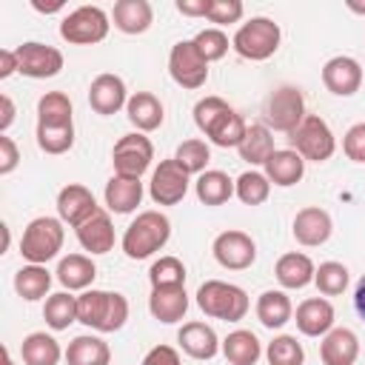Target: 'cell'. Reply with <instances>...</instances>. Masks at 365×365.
Segmentation results:
<instances>
[{
  "label": "cell",
  "mask_w": 365,
  "mask_h": 365,
  "mask_svg": "<svg viewBox=\"0 0 365 365\" xmlns=\"http://www.w3.org/2000/svg\"><path fill=\"white\" fill-rule=\"evenodd\" d=\"M194 123L220 148H237L248 128L245 120L222 97H202L194 106Z\"/></svg>",
  "instance_id": "cell-1"
},
{
  "label": "cell",
  "mask_w": 365,
  "mask_h": 365,
  "mask_svg": "<svg viewBox=\"0 0 365 365\" xmlns=\"http://www.w3.org/2000/svg\"><path fill=\"white\" fill-rule=\"evenodd\" d=\"M128 319V299L117 291H83L77 297V322L100 331V334H111L120 331Z\"/></svg>",
  "instance_id": "cell-2"
},
{
  "label": "cell",
  "mask_w": 365,
  "mask_h": 365,
  "mask_svg": "<svg viewBox=\"0 0 365 365\" xmlns=\"http://www.w3.org/2000/svg\"><path fill=\"white\" fill-rule=\"evenodd\" d=\"M171 237V222L160 211H143L123 234V251L128 259H145L160 251Z\"/></svg>",
  "instance_id": "cell-3"
},
{
  "label": "cell",
  "mask_w": 365,
  "mask_h": 365,
  "mask_svg": "<svg viewBox=\"0 0 365 365\" xmlns=\"http://www.w3.org/2000/svg\"><path fill=\"white\" fill-rule=\"evenodd\" d=\"M197 305L205 317L214 319H225V322H240L248 314V294L234 285V282H222V279H205L197 288Z\"/></svg>",
  "instance_id": "cell-4"
},
{
  "label": "cell",
  "mask_w": 365,
  "mask_h": 365,
  "mask_svg": "<svg viewBox=\"0 0 365 365\" xmlns=\"http://www.w3.org/2000/svg\"><path fill=\"white\" fill-rule=\"evenodd\" d=\"M63 240H66L63 220H57V217H34L23 231L20 254L31 265H46L48 259L57 257V251L63 248Z\"/></svg>",
  "instance_id": "cell-5"
},
{
  "label": "cell",
  "mask_w": 365,
  "mask_h": 365,
  "mask_svg": "<svg viewBox=\"0 0 365 365\" xmlns=\"http://www.w3.org/2000/svg\"><path fill=\"white\" fill-rule=\"evenodd\" d=\"M279 26L271 17H251L248 23H242L231 40L234 51L245 60H268L277 48H279Z\"/></svg>",
  "instance_id": "cell-6"
},
{
  "label": "cell",
  "mask_w": 365,
  "mask_h": 365,
  "mask_svg": "<svg viewBox=\"0 0 365 365\" xmlns=\"http://www.w3.org/2000/svg\"><path fill=\"white\" fill-rule=\"evenodd\" d=\"M288 140H291L294 151L302 160H311V163H325L336 151L334 131H331V125L319 114H305V120L291 131Z\"/></svg>",
  "instance_id": "cell-7"
},
{
  "label": "cell",
  "mask_w": 365,
  "mask_h": 365,
  "mask_svg": "<svg viewBox=\"0 0 365 365\" xmlns=\"http://www.w3.org/2000/svg\"><path fill=\"white\" fill-rule=\"evenodd\" d=\"M108 14L100 6H80L60 23V37L74 46H94L108 37Z\"/></svg>",
  "instance_id": "cell-8"
},
{
  "label": "cell",
  "mask_w": 365,
  "mask_h": 365,
  "mask_svg": "<svg viewBox=\"0 0 365 365\" xmlns=\"http://www.w3.org/2000/svg\"><path fill=\"white\" fill-rule=\"evenodd\" d=\"M168 74L177 86L194 91V88H202L205 80H208V63L205 57L197 51L194 40H180L171 46V54H168Z\"/></svg>",
  "instance_id": "cell-9"
},
{
  "label": "cell",
  "mask_w": 365,
  "mask_h": 365,
  "mask_svg": "<svg viewBox=\"0 0 365 365\" xmlns=\"http://www.w3.org/2000/svg\"><path fill=\"white\" fill-rule=\"evenodd\" d=\"M265 120L274 131L291 134L305 120V97L297 86H279L265 100Z\"/></svg>",
  "instance_id": "cell-10"
},
{
  "label": "cell",
  "mask_w": 365,
  "mask_h": 365,
  "mask_svg": "<svg viewBox=\"0 0 365 365\" xmlns=\"http://www.w3.org/2000/svg\"><path fill=\"white\" fill-rule=\"evenodd\" d=\"M154 160V145L145 134L134 131V134H123L117 143H114V151H111V163H114V174L120 177H134L140 180L148 165Z\"/></svg>",
  "instance_id": "cell-11"
},
{
  "label": "cell",
  "mask_w": 365,
  "mask_h": 365,
  "mask_svg": "<svg viewBox=\"0 0 365 365\" xmlns=\"http://www.w3.org/2000/svg\"><path fill=\"white\" fill-rule=\"evenodd\" d=\"M188 177H191V174H188L174 157H171V160H163V163L154 168L151 182H148L151 200H154L157 205H177V202L188 194V185H191Z\"/></svg>",
  "instance_id": "cell-12"
},
{
  "label": "cell",
  "mask_w": 365,
  "mask_h": 365,
  "mask_svg": "<svg viewBox=\"0 0 365 365\" xmlns=\"http://www.w3.org/2000/svg\"><path fill=\"white\" fill-rule=\"evenodd\" d=\"M211 251H214V259H217L222 268H228V271H245V268H251L254 259H257V245H254V240H251L245 231H237V228H228V231L217 234Z\"/></svg>",
  "instance_id": "cell-13"
},
{
  "label": "cell",
  "mask_w": 365,
  "mask_h": 365,
  "mask_svg": "<svg viewBox=\"0 0 365 365\" xmlns=\"http://www.w3.org/2000/svg\"><path fill=\"white\" fill-rule=\"evenodd\" d=\"M17 54V66H20V74L31 77V80H46V77H54L60 74L63 68V54L60 48L54 46H46V43H23L14 48Z\"/></svg>",
  "instance_id": "cell-14"
},
{
  "label": "cell",
  "mask_w": 365,
  "mask_h": 365,
  "mask_svg": "<svg viewBox=\"0 0 365 365\" xmlns=\"http://www.w3.org/2000/svg\"><path fill=\"white\" fill-rule=\"evenodd\" d=\"M97 211H100V205H97L94 194H91L86 185L68 182V185L60 188V194H57V214H60V220L68 222L71 228H80V225H83L91 214H97Z\"/></svg>",
  "instance_id": "cell-15"
},
{
  "label": "cell",
  "mask_w": 365,
  "mask_h": 365,
  "mask_svg": "<svg viewBox=\"0 0 365 365\" xmlns=\"http://www.w3.org/2000/svg\"><path fill=\"white\" fill-rule=\"evenodd\" d=\"M334 231V222H331V214L319 205H308V208H299L297 217H294V225H291V234L299 245L305 248H317L322 242H328Z\"/></svg>",
  "instance_id": "cell-16"
},
{
  "label": "cell",
  "mask_w": 365,
  "mask_h": 365,
  "mask_svg": "<svg viewBox=\"0 0 365 365\" xmlns=\"http://www.w3.org/2000/svg\"><path fill=\"white\" fill-rule=\"evenodd\" d=\"M88 106L97 114H103V117L117 114L120 108H125L128 106V91H125L123 77L108 74V71L106 74H97L91 80V86H88Z\"/></svg>",
  "instance_id": "cell-17"
},
{
  "label": "cell",
  "mask_w": 365,
  "mask_h": 365,
  "mask_svg": "<svg viewBox=\"0 0 365 365\" xmlns=\"http://www.w3.org/2000/svg\"><path fill=\"white\" fill-rule=\"evenodd\" d=\"M322 83L331 94L336 97H351L359 91L362 86V66L354 60V57H331L325 66H322Z\"/></svg>",
  "instance_id": "cell-18"
},
{
  "label": "cell",
  "mask_w": 365,
  "mask_h": 365,
  "mask_svg": "<svg viewBox=\"0 0 365 365\" xmlns=\"http://www.w3.org/2000/svg\"><path fill=\"white\" fill-rule=\"evenodd\" d=\"M359 356V339L351 328H331L319 342L322 365H354Z\"/></svg>",
  "instance_id": "cell-19"
},
{
  "label": "cell",
  "mask_w": 365,
  "mask_h": 365,
  "mask_svg": "<svg viewBox=\"0 0 365 365\" xmlns=\"http://www.w3.org/2000/svg\"><path fill=\"white\" fill-rule=\"evenodd\" d=\"M297 328L305 336H325L334 328V305L322 297H311L302 299L297 305Z\"/></svg>",
  "instance_id": "cell-20"
},
{
  "label": "cell",
  "mask_w": 365,
  "mask_h": 365,
  "mask_svg": "<svg viewBox=\"0 0 365 365\" xmlns=\"http://www.w3.org/2000/svg\"><path fill=\"white\" fill-rule=\"evenodd\" d=\"M148 311L154 319L171 325V322H180L188 311V294H185V285H168V288H151V297H148Z\"/></svg>",
  "instance_id": "cell-21"
},
{
  "label": "cell",
  "mask_w": 365,
  "mask_h": 365,
  "mask_svg": "<svg viewBox=\"0 0 365 365\" xmlns=\"http://www.w3.org/2000/svg\"><path fill=\"white\" fill-rule=\"evenodd\" d=\"M177 342L191 359H214L217 351L222 348L217 339V331L205 322H185L177 334Z\"/></svg>",
  "instance_id": "cell-22"
},
{
  "label": "cell",
  "mask_w": 365,
  "mask_h": 365,
  "mask_svg": "<svg viewBox=\"0 0 365 365\" xmlns=\"http://www.w3.org/2000/svg\"><path fill=\"white\" fill-rule=\"evenodd\" d=\"M77 231V242L91 251V254H108L114 248V225H111V217L100 208L97 214H91Z\"/></svg>",
  "instance_id": "cell-23"
},
{
  "label": "cell",
  "mask_w": 365,
  "mask_h": 365,
  "mask_svg": "<svg viewBox=\"0 0 365 365\" xmlns=\"http://www.w3.org/2000/svg\"><path fill=\"white\" fill-rule=\"evenodd\" d=\"M274 274H277V282L288 291H297V288H305L308 282H314V274H317V265L311 262L308 254H299V251H291V254H282L274 265Z\"/></svg>",
  "instance_id": "cell-24"
},
{
  "label": "cell",
  "mask_w": 365,
  "mask_h": 365,
  "mask_svg": "<svg viewBox=\"0 0 365 365\" xmlns=\"http://www.w3.org/2000/svg\"><path fill=\"white\" fill-rule=\"evenodd\" d=\"M125 114H128V123H131L140 134L160 128V125H163V117H165L163 103H160L151 91H134V94L128 97Z\"/></svg>",
  "instance_id": "cell-25"
},
{
  "label": "cell",
  "mask_w": 365,
  "mask_h": 365,
  "mask_svg": "<svg viewBox=\"0 0 365 365\" xmlns=\"http://www.w3.org/2000/svg\"><path fill=\"white\" fill-rule=\"evenodd\" d=\"M305 174V160L294 151V148H277L268 160H265V177L279 185V188H288V185H297Z\"/></svg>",
  "instance_id": "cell-26"
},
{
  "label": "cell",
  "mask_w": 365,
  "mask_h": 365,
  "mask_svg": "<svg viewBox=\"0 0 365 365\" xmlns=\"http://www.w3.org/2000/svg\"><path fill=\"white\" fill-rule=\"evenodd\" d=\"M111 20L123 34H143L154 23V9L148 0H117Z\"/></svg>",
  "instance_id": "cell-27"
},
{
  "label": "cell",
  "mask_w": 365,
  "mask_h": 365,
  "mask_svg": "<svg viewBox=\"0 0 365 365\" xmlns=\"http://www.w3.org/2000/svg\"><path fill=\"white\" fill-rule=\"evenodd\" d=\"M103 197H106L108 211H114V214H131V211L143 202V182L134 180V177H120V174H114V177L106 182Z\"/></svg>",
  "instance_id": "cell-28"
},
{
  "label": "cell",
  "mask_w": 365,
  "mask_h": 365,
  "mask_svg": "<svg viewBox=\"0 0 365 365\" xmlns=\"http://www.w3.org/2000/svg\"><path fill=\"white\" fill-rule=\"evenodd\" d=\"M97 277V265L86 254H68L57 265V279L68 291H86Z\"/></svg>",
  "instance_id": "cell-29"
},
{
  "label": "cell",
  "mask_w": 365,
  "mask_h": 365,
  "mask_svg": "<svg viewBox=\"0 0 365 365\" xmlns=\"http://www.w3.org/2000/svg\"><path fill=\"white\" fill-rule=\"evenodd\" d=\"M66 362L68 365H108L111 362V348L106 339L83 334L74 336L66 348Z\"/></svg>",
  "instance_id": "cell-30"
},
{
  "label": "cell",
  "mask_w": 365,
  "mask_h": 365,
  "mask_svg": "<svg viewBox=\"0 0 365 365\" xmlns=\"http://www.w3.org/2000/svg\"><path fill=\"white\" fill-rule=\"evenodd\" d=\"M237 151H240V160H245V163H251V165H265V160L277 151V148H274L271 128L262 125V123H251V125L245 128V137H242V143L237 145Z\"/></svg>",
  "instance_id": "cell-31"
},
{
  "label": "cell",
  "mask_w": 365,
  "mask_h": 365,
  "mask_svg": "<svg viewBox=\"0 0 365 365\" xmlns=\"http://www.w3.org/2000/svg\"><path fill=\"white\" fill-rule=\"evenodd\" d=\"M294 317V308H291V299L285 291H262L259 299H257V319L265 325V328H282L285 322H291Z\"/></svg>",
  "instance_id": "cell-32"
},
{
  "label": "cell",
  "mask_w": 365,
  "mask_h": 365,
  "mask_svg": "<svg viewBox=\"0 0 365 365\" xmlns=\"http://www.w3.org/2000/svg\"><path fill=\"white\" fill-rule=\"evenodd\" d=\"M20 356L26 365H57L63 351H60V342L46 334V331H34L23 339L20 345Z\"/></svg>",
  "instance_id": "cell-33"
},
{
  "label": "cell",
  "mask_w": 365,
  "mask_h": 365,
  "mask_svg": "<svg viewBox=\"0 0 365 365\" xmlns=\"http://www.w3.org/2000/svg\"><path fill=\"white\" fill-rule=\"evenodd\" d=\"M194 191H197V200L202 205H222V202H228L234 197V182H231V177L225 171L211 168V171H202L197 177Z\"/></svg>",
  "instance_id": "cell-34"
},
{
  "label": "cell",
  "mask_w": 365,
  "mask_h": 365,
  "mask_svg": "<svg viewBox=\"0 0 365 365\" xmlns=\"http://www.w3.org/2000/svg\"><path fill=\"white\" fill-rule=\"evenodd\" d=\"M71 100L63 91H46L37 100V125H48V128H60V125H74L71 123Z\"/></svg>",
  "instance_id": "cell-35"
},
{
  "label": "cell",
  "mask_w": 365,
  "mask_h": 365,
  "mask_svg": "<svg viewBox=\"0 0 365 365\" xmlns=\"http://www.w3.org/2000/svg\"><path fill=\"white\" fill-rule=\"evenodd\" d=\"M222 354L231 365H257V359L262 354V345H259L257 334L240 328V331H231L222 339Z\"/></svg>",
  "instance_id": "cell-36"
},
{
  "label": "cell",
  "mask_w": 365,
  "mask_h": 365,
  "mask_svg": "<svg viewBox=\"0 0 365 365\" xmlns=\"http://www.w3.org/2000/svg\"><path fill=\"white\" fill-rule=\"evenodd\" d=\"M51 288V274L43 268V265H23L17 274H14V291L17 297H23L26 302H34V299H43Z\"/></svg>",
  "instance_id": "cell-37"
},
{
  "label": "cell",
  "mask_w": 365,
  "mask_h": 365,
  "mask_svg": "<svg viewBox=\"0 0 365 365\" xmlns=\"http://www.w3.org/2000/svg\"><path fill=\"white\" fill-rule=\"evenodd\" d=\"M43 319L51 331H66L71 322H77V297L68 291H57L43 305Z\"/></svg>",
  "instance_id": "cell-38"
},
{
  "label": "cell",
  "mask_w": 365,
  "mask_h": 365,
  "mask_svg": "<svg viewBox=\"0 0 365 365\" xmlns=\"http://www.w3.org/2000/svg\"><path fill=\"white\" fill-rule=\"evenodd\" d=\"M234 194L240 197V202L245 205H262L271 194V180L262 171H242L234 182Z\"/></svg>",
  "instance_id": "cell-39"
},
{
  "label": "cell",
  "mask_w": 365,
  "mask_h": 365,
  "mask_svg": "<svg viewBox=\"0 0 365 365\" xmlns=\"http://www.w3.org/2000/svg\"><path fill=\"white\" fill-rule=\"evenodd\" d=\"M174 160L188 171V174H202L205 171V165H208V160H211V148H208V143L205 140H182L180 145H177V151H174Z\"/></svg>",
  "instance_id": "cell-40"
},
{
  "label": "cell",
  "mask_w": 365,
  "mask_h": 365,
  "mask_svg": "<svg viewBox=\"0 0 365 365\" xmlns=\"http://www.w3.org/2000/svg\"><path fill=\"white\" fill-rule=\"evenodd\" d=\"M265 356H268V365H302L305 362V351L297 342V336H291V334L274 336L268 342Z\"/></svg>",
  "instance_id": "cell-41"
},
{
  "label": "cell",
  "mask_w": 365,
  "mask_h": 365,
  "mask_svg": "<svg viewBox=\"0 0 365 365\" xmlns=\"http://www.w3.org/2000/svg\"><path fill=\"white\" fill-rule=\"evenodd\" d=\"M151 288H168V285H185V265L177 257H160L148 268Z\"/></svg>",
  "instance_id": "cell-42"
},
{
  "label": "cell",
  "mask_w": 365,
  "mask_h": 365,
  "mask_svg": "<svg viewBox=\"0 0 365 365\" xmlns=\"http://www.w3.org/2000/svg\"><path fill=\"white\" fill-rule=\"evenodd\" d=\"M348 279L351 277H348V268L342 262H322L317 268V274H314V282H317L319 294H325V297L342 294L348 288Z\"/></svg>",
  "instance_id": "cell-43"
},
{
  "label": "cell",
  "mask_w": 365,
  "mask_h": 365,
  "mask_svg": "<svg viewBox=\"0 0 365 365\" xmlns=\"http://www.w3.org/2000/svg\"><path fill=\"white\" fill-rule=\"evenodd\" d=\"M37 145L46 154H66L74 145V125H60V128L37 125Z\"/></svg>",
  "instance_id": "cell-44"
},
{
  "label": "cell",
  "mask_w": 365,
  "mask_h": 365,
  "mask_svg": "<svg viewBox=\"0 0 365 365\" xmlns=\"http://www.w3.org/2000/svg\"><path fill=\"white\" fill-rule=\"evenodd\" d=\"M194 46L197 51L205 57V63H214V60H222L225 51H228V37L222 34V29H202L197 37H194Z\"/></svg>",
  "instance_id": "cell-45"
},
{
  "label": "cell",
  "mask_w": 365,
  "mask_h": 365,
  "mask_svg": "<svg viewBox=\"0 0 365 365\" xmlns=\"http://www.w3.org/2000/svg\"><path fill=\"white\" fill-rule=\"evenodd\" d=\"M242 3L240 0H208V20L217 26H231L242 17Z\"/></svg>",
  "instance_id": "cell-46"
},
{
  "label": "cell",
  "mask_w": 365,
  "mask_h": 365,
  "mask_svg": "<svg viewBox=\"0 0 365 365\" xmlns=\"http://www.w3.org/2000/svg\"><path fill=\"white\" fill-rule=\"evenodd\" d=\"M342 151L354 163H365V123H354L342 137Z\"/></svg>",
  "instance_id": "cell-47"
},
{
  "label": "cell",
  "mask_w": 365,
  "mask_h": 365,
  "mask_svg": "<svg viewBox=\"0 0 365 365\" xmlns=\"http://www.w3.org/2000/svg\"><path fill=\"white\" fill-rule=\"evenodd\" d=\"M17 163H20V151H17L14 140L6 137V134H0V174L3 177L11 174L17 168Z\"/></svg>",
  "instance_id": "cell-48"
},
{
  "label": "cell",
  "mask_w": 365,
  "mask_h": 365,
  "mask_svg": "<svg viewBox=\"0 0 365 365\" xmlns=\"http://www.w3.org/2000/svg\"><path fill=\"white\" fill-rule=\"evenodd\" d=\"M143 365H182V362H180V354H177L171 345H154V348L145 354Z\"/></svg>",
  "instance_id": "cell-49"
},
{
  "label": "cell",
  "mask_w": 365,
  "mask_h": 365,
  "mask_svg": "<svg viewBox=\"0 0 365 365\" xmlns=\"http://www.w3.org/2000/svg\"><path fill=\"white\" fill-rule=\"evenodd\" d=\"M177 11L185 17H205L208 14V0H177Z\"/></svg>",
  "instance_id": "cell-50"
},
{
  "label": "cell",
  "mask_w": 365,
  "mask_h": 365,
  "mask_svg": "<svg viewBox=\"0 0 365 365\" xmlns=\"http://www.w3.org/2000/svg\"><path fill=\"white\" fill-rule=\"evenodd\" d=\"M14 71H20V66H17V54H14V48H3V51H0V80L11 77Z\"/></svg>",
  "instance_id": "cell-51"
},
{
  "label": "cell",
  "mask_w": 365,
  "mask_h": 365,
  "mask_svg": "<svg viewBox=\"0 0 365 365\" xmlns=\"http://www.w3.org/2000/svg\"><path fill=\"white\" fill-rule=\"evenodd\" d=\"M0 108H3V114H0V134H6L9 125L14 123V103H11L9 94H0Z\"/></svg>",
  "instance_id": "cell-52"
},
{
  "label": "cell",
  "mask_w": 365,
  "mask_h": 365,
  "mask_svg": "<svg viewBox=\"0 0 365 365\" xmlns=\"http://www.w3.org/2000/svg\"><path fill=\"white\" fill-rule=\"evenodd\" d=\"M354 308H356V314L365 319V274H362V279H359L356 288H354Z\"/></svg>",
  "instance_id": "cell-53"
},
{
  "label": "cell",
  "mask_w": 365,
  "mask_h": 365,
  "mask_svg": "<svg viewBox=\"0 0 365 365\" xmlns=\"http://www.w3.org/2000/svg\"><path fill=\"white\" fill-rule=\"evenodd\" d=\"M66 3L63 0H51V3H43V0H31V9H37L40 14H54V11H60Z\"/></svg>",
  "instance_id": "cell-54"
},
{
  "label": "cell",
  "mask_w": 365,
  "mask_h": 365,
  "mask_svg": "<svg viewBox=\"0 0 365 365\" xmlns=\"http://www.w3.org/2000/svg\"><path fill=\"white\" fill-rule=\"evenodd\" d=\"M348 9L356 14H365V3H356V0H348Z\"/></svg>",
  "instance_id": "cell-55"
},
{
  "label": "cell",
  "mask_w": 365,
  "mask_h": 365,
  "mask_svg": "<svg viewBox=\"0 0 365 365\" xmlns=\"http://www.w3.org/2000/svg\"><path fill=\"white\" fill-rule=\"evenodd\" d=\"M3 365H14V359H11V354H9V348H3Z\"/></svg>",
  "instance_id": "cell-56"
}]
</instances>
